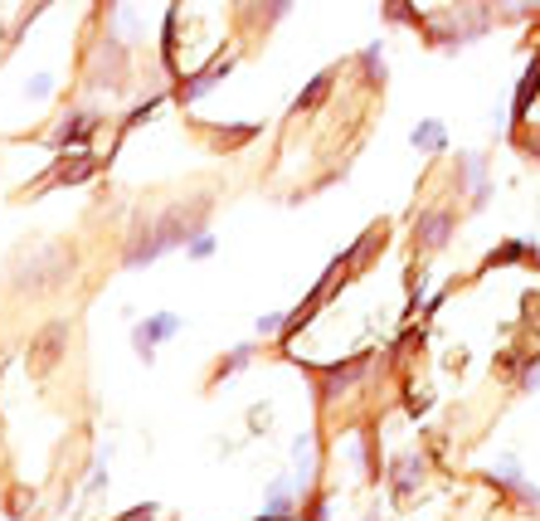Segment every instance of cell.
<instances>
[{
  "mask_svg": "<svg viewBox=\"0 0 540 521\" xmlns=\"http://www.w3.org/2000/svg\"><path fill=\"white\" fill-rule=\"evenodd\" d=\"M205 210H210V200H195L190 210L176 205V210H166L161 220H151L137 229V239L127 244V268H142V263H156L161 254H171L180 244H190L200 229H205Z\"/></svg>",
  "mask_w": 540,
  "mask_h": 521,
  "instance_id": "cell-1",
  "label": "cell"
},
{
  "mask_svg": "<svg viewBox=\"0 0 540 521\" xmlns=\"http://www.w3.org/2000/svg\"><path fill=\"white\" fill-rule=\"evenodd\" d=\"M516 390H526V395H531V390H540V361H536V356L516 366Z\"/></svg>",
  "mask_w": 540,
  "mask_h": 521,
  "instance_id": "cell-18",
  "label": "cell"
},
{
  "mask_svg": "<svg viewBox=\"0 0 540 521\" xmlns=\"http://www.w3.org/2000/svg\"><path fill=\"white\" fill-rule=\"evenodd\" d=\"M409 142H414V151H424V156H438V151H448V127H443L438 117H424V122L409 132Z\"/></svg>",
  "mask_w": 540,
  "mask_h": 521,
  "instance_id": "cell-9",
  "label": "cell"
},
{
  "mask_svg": "<svg viewBox=\"0 0 540 521\" xmlns=\"http://www.w3.org/2000/svg\"><path fill=\"white\" fill-rule=\"evenodd\" d=\"M180 327H185V322H180V312H156V317L137 322V327H132V346H137V356L151 366V361H156V346H161V341H171Z\"/></svg>",
  "mask_w": 540,
  "mask_h": 521,
  "instance_id": "cell-3",
  "label": "cell"
},
{
  "mask_svg": "<svg viewBox=\"0 0 540 521\" xmlns=\"http://www.w3.org/2000/svg\"><path fill=\"white\" fill-rule=\"evenodd\" d=\"M360 69H365V83H385V44H365L360 49Z\"/></svg>",
  "mask_w": 540,
  "mask_h": 521,
  "instance_id": "cell-15",
  "label": "cell"
},
{
  "mask_svg": "<svg viewBox=\"0 0 540 521\" xmlns=\"http://www.w3.org/2000/svg\"><path fill=\"white\" fill-rule=\"evenodd\" d=\"M283 327H288V312H263V317H258V332L263 336L283 332Z\"/></svg>",
  "mask_w": 540,
  "mask_h": 521,
  "instance_id": "cell-22",
  "label": "cell"
},
{
  "mask_svg": "<svg viewBox=\"0 0 540 521\" xmlns=\"http://www.w3.org/2000/svg\"><path fill=\"white\" fill-rule=\"evenodd\" d=\"M312 473H317V434H297V444H292V478L307 487Z\"/></svg>",
  "mask_w": 540,
  "mask_h": 521,
  "instance_id": "cell-10",
  "label": "cell"
},
{
  "mask_svg": "<svg viewBox=\"0 0 540 521\" xmlns=\"http://www.w3.org/2000/svg\"><path fill=\"white\" fill-rule=\"evenodd\" d=\"M249 361H253V346H234V351L219 361V380H224V375H234V371H244Z\"/></svg>",
  "mask_w": 540,
  "mask_h": 521,
  "instance_id": "cell-19",
  "label": "cell"
},
{
  "mask_svg": "<svg viewBox=\"0 0 540 521\" xmlns=\"http://www.w3.org/2000/svg\"><path fill=\"white\" fill-rule=\"evenodd\" d=\"M185 254H190V259H210V254H215V234H210V229H200V234L185 244Z\"/></svg>",
  "mask_w": 540,
  "mask_h": 521,
  "instance_id": "cell-20",
  "label": "cell"
},
{
  "mask_svg": "<svg viewBox=\"0 0 540 521\" xmlns=\"http://www.w3.org/2000/svg\"><path fill=\"white\" fill-rule=\"evenodd\" d=\"M156 512H161L156 502H142V507H132V512H122V517H117V521H156Z\"/></svg>",
  "mask_w": 540,
  "mask_h": 521,
  "instance_id": "cell-23",
  "label": "cell"
},
{
  "mask_svg": "<svg viewBox=\"0 0 540 521\" xmlns=\"http://www.w3.org/2000/svg\"><path fill=\"white\" fill-rule=\"evenodd\" d=\"M288 5H292V0H258V5H253V15H258V25H278V20L288 15Z\"/></svg>",
  "mask_w": 540,
  "mask_h": 521,
  "instance_id": "cell-17",
  "label": "cell"
},
{
  "mask_svg": "<svg viewBox=\"0 0 540 521\" xmlns=\"http://www.w3.org/2000/svg\"><path fill=\"white\" fill-rule=\"evenodd\" d=\"M360 375H365V356H360V361H351V366H336V371H326L322 375V395H326V400H336L341 390H351V385H356Z\"/></svg>",
  "mask_w": 540,
  "mask_h": 521,
  "instance_id": "cell-11",
  "label": "cell"
},
{
  "mask_svg": "<svg viewBox=\"0 0 540 521\" xmlns=\"http://www.w3.org/2000/svg\"><path fill=\"white\" fill-rule=\"evenodd\" d=\"M414 239H419V249H443L448 239H453V210H424L419 224H414Z\"/></svg>",
  "mask_w": 540,
  "mask_h": 521,
  "instance_id": "cell-6",
  "label": "cell"
},
{
  "mask_svg": "<svg viewBox=\"0 0 540 521\" xmlns=\"http://www.w3.org/2000/svg\"><path fill=\"white\" fill-rule=\"evenodd\" d=\"M458 186L472 190V205H477V210L492 200V186H487V156H477V151H458Z\"/></svg>",
  "mask_w": 540,
  "mask_h": 521,
  "instance_id": "cell-5",
  "label": "cell"
},
{
  "mask_svg": "<svg viewBox=\"0 0 540 521\" xmlns=\"http://www.w3.org/2000/svg\"><path fill=\"white\" fill-rule=\"evenodd\" d=\"M234 64H239L234 54H224V59H215V64H205L200 74H190L185 83H180V93H176V98H180V103H200V98H205L210 88H219L224 78L234 74Z\"/></svg>",
  "mask_w": 540,
  "mask_h": 521,
  "instance_id": "cell-4",
  "label": "cell"
},
{
  "mask_svg": "<svg viewBox=\"0 0 540 521\" xmlns=\"http://www.w3.org/2000/svg\"><path fill=\"white\" fill-rule=\"evenodd\" d=\"M424 30H429V39L438 49H463V44H472V39H482L492 30V5L468 0V5L438 15V20H424Z\"/></svg>",
  "mask_w": 540,
  "mask_h": 521,
  "instance_id": "cell-2",
  "label": "cell"
},
{
  "mask_svg": "<svg viewBox=\"0 0 540 521\" xmlns=\"http://www.w3.org/2000/svg\"><path fill=\"white\" fill-rule=\"evenodd\" d=\"M93 127H98V112H88V108L69 112V117L59 122V132H54V147H83Z\"/></svg>",
  "mask_w": 540,
  "mask_h": 521,
  "instance_id": "cell-7",
  "label": "cell"
},
{
  "mask_svg": "<svg viewBox=\"0 0 540 521\" xmlns=\"http://www.w3.org/2000/svg\"><path fill=\"white\" fill-rule=\"evenodd\" d=\"M331 78H336V74H317V78H312V83H307V88L297 93V103H292V112L317 108V103H322V98H326V88H331Z\"/></svg>",
  "mask_w": 540,
  "mask_h": 521,
  "instance_id": "cell-16",
  "label": "cell"
},
{
  "mask_svg": "<svg viewBox=\"0 0 540 521\" xmlns=\"http://www.w3.org/2000/svg\"><path fill=\"white\" fill-rule=\"evenodd\" d=\"M540 93V59L526 69V78L516 83V103H511V122H526V112H531V98Z\"/></svg>",
  "mask_w": 540,
  "mask_h": 521,
  "instance_id": "cell-12",
  "label": "cell"
},
{
  "mask_svg": "<svg viewBox=\"0 0 540 521\" xmlns=\"http://www.w3.org/2000/svg\"><path fill=\"white\" fill-rule=\"evenodd\" d=\"M49 93H54V74H39V78L25 83V98H35V103H44Z\"/></svg>",
  "mask_w": 540,
  "mask_h": 521,
  "instance_id": "cell-21",
  "label": "cell"
},
{
  "mask_svg": "<svg viewBox=\"0 0 540 521\" xmlns=\"http://www.w3.org/2000/svg\"><path fill=\"white\" fill-rule=\"evenodd\" d=\"M176 20H180V5L171 0V10H166V20H161V64H166V69H176Z\"/></svg>",
  "mask_w": 540,
  "mask_h": 521,
  "instance_id": "cell-14",
  "label": "cell"
},
{
  "mask_svg": "<svg viewBox=\"0 0 540 521\" xmlns=\"http://www.w3.org/2000/svg\"><path fill=\"white\" fill-rule=\"evenodd\" d=\"M487 478H492V483H502V487H511V492L526 483V473H521V463H516L511 453H502V458H497V463L487 468Z\"/></svg>",
  "mask_w": 540,
  "mask_h": 521,
  "instance_id": "cell-13",
  "label": "cell"
},
{
  "mask_svg": "<svg viewBox=\"0 0 540 521\" xmlns=\"http://www.w3.org/2000/svg\"><path fill=\"white\" fill-rule=\"evenodd\" d=\"M419 483H424V453H409V458H399L390 468V492L395 497H409Z\"/></svg>",
  "mask_w": 540,
  "mask_h": 521,
  "instance_id": "cell-8",
  "label": "cell"
}]
</instances>
